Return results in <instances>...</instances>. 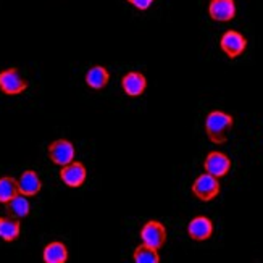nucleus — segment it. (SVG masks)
I'll use <instances>...</instances> for the list:
<instances>
[{
  "instance_id": "1",
  "label": "nucleus",
  "mask_w": 263,
  "mask_h": 263,
  "mask_svg": "<svg viewBox=\"0 0 263 263\" xmlns=\"http://www.w3.org/2000/svg\"><path fill=\"white\" fill-rule=\"evenodd\" d=\"M234 128V118L223 110H212L205 117V133L212 144H224Z\"/></svg>"
},
{
  "instance_id": "2",
  "label": "nucleus",
  "mask_w": 263,
  "mask_h": 263,
  "mask_svg": "<svg viewBox=\"0 0 263 263\" xmlns=\"http://www.w3.org/2000/svg\"><path fill=\"white\" fill-rule=\"evenodd\" d=\"M192 194L196 196L200 202H212L213 199H216L221 192V186H220V179L212 176L210 173H202L199 175L192 182Z\"/></svg>"
},
{
  "instance_id": "3",
  "label": "nucleus",
  "mask_w": 263,
  "mask_h": 263,
  "mask_svg": "<svg viewBox=\"0 0 263 263\" xmlns=\"http://www.w3.org/2000/svg\"><path fill=\"white\" fill-rule=\"evenodd\" d=\"M28 89V81L18 68H5L0 71V90L5 96H20Z\"/></svg>"
},
{
  "instance_id": "4",
  "label": "nucleus",
  "mask_w": 263,
  "mask_h": 263,
  "mask_svg": "<svg viewBox=\"0 0 263 263\" xmlns=\"http://www.w3.org/2000/svg\"><path fill=\"white\" fill-rule=\"evenodd\" d=\"M220 49L223 50V53L228 57V59L234 60L246 52L247 39L242 32H239L236 29H228L220 37Z\"/></svg>"
},
{
  "instance_id": "5",
  "label": "nucleus",
  "mask_w": 263,
  "mask_h": 263,
  "mask_svg": "<svg viewBox=\"0 0 263 263\" xmlns=\"http://www.w3.org/2000/svg\"><path fill=\"white\" fill-rule=\"evenodd\" d=\"M47 154H49V158H50V162L53 165L65 166V165H68V163L74 160L76 148H74L71 141H68V139H57V141L49 144Z\"/></svg>"
},
{
  "instance_id": "6",
  "label": "nucleus",
  "mask_w": 263,
  "mask_h": 263,
  "mask_svg": "<svg viewBox=\"0 0 263 263\" xmlns=\"http://www.w3.org/2000/svg\"><path fill=\"white\" fill-rule=\"evenodd\" d=\"M141 241L160 250L166 242V228L157 220H148L141 230Z\"/></svg>"
},
{
  "instance_id": "7",
  "label": "nucleus",
  "mask_w": 263,
  "mask_h": 263,
  "mask_svg": "<svg viewBox=\"0 0 263 263\" xmlns=\"http://www.w3.org/2000/svg\"><path fill=\"white\" fill-rule=\"evenodd\" d=\"M60 179L63 181V184L68 187H81L86 179H87V168L81 162H70L68 165L62 166L60 170Z\"/></svg>"
},
{
  "instance_id": "8",
  "label": "nucleus",
  "mask_w": 263,
  "mask_h": 263,
  "mask_svg": "<svg viewBox=\"0 0 263 263\" xmlns=\"http://www.w3.org/2000/svg\"><path fill=\"white\" fill-rule=\"evenodd\" d=\"M203 168L215 178H224L231 171V158L223 152L213 151L203 160Z\"/></svg>"
},
{
  "instance_id": "9",
  "label": "nucleus",
  "mask_w": 263,
  "mask_h": 263,
  "mask_svg": "<svg viewBox=\"0 0 263 263\" xmlns=\"http://www.w3.org/2000/svg\"><path fill=\"white\" fill-rule=\"evenodd\" d=\"M213 221L209 216H194V218L187 223V236L194 242H205L213 236Z\"/></svg>"
},
{
  "instance_id": "10",
  "label": "nucleus",
  "mask_w": 263,
  "mask_h": 263,
  "mask_svg": "<svg viewBox=\"0 0 263 263\" xmlns=\"http://www.w3.org/2000/svg\"><path fill=\"white\" fill-rule=\"evenodd\" d=\"M237 8L234 0H210L209 16L216 23H230L236 18Z\"/></svg>"
},
{
  "instance_id": "11",
  "label": "nucleus",
  "mask_w": 263,
  "mask_h": 263,
  "mask_svg": "<svg viewBox=\"0 0 263 263\" xmlns=\"http://www.w3.org/2000/svg\"><path fill=\"white\" fill-rule=\"evenodd\" d=\"M121 89L129 97H141L147 89V78L144 73L131 70L121 78Z\"/></svg>"
},
{
  "instance_id": "12",
  "label": "nucleus",
  "mask_w": 263,
  "mask_h": 263,
  "mask_svg": "<svg viewBox=\"0 0 263 263\" xmlns=\"http://www.w3.org/2000/svg\"><path fill=\"white\" fill-rule=\"evenodd\" d=\"M16 181H18L20 194H23V196H26V197H34L42 191L41 176L37 175V171H34V170H25Z\"/></svg>"
},
{
  "instance_id": "13",
  "label": "nucleus",
  "mask_w": 263,
  "mask_h": 263,
  "mask_svg": "<svg viewBox=\"0 0 263 263\" xmlns=\"http://www.w3.org/2000/svg\"><path fill=\"white\" fill-rule=\"evenodd\" d=\"M108 81H110V73L107 68L102 65L90 66L86 73V84L94 90L105 89L108 86Z\"/></svg>"
},
{
  "instance_id": "14",
  "label": "nucleus",
  "mask_w": 263,
  "mask_h": 263,
  "mask_svg": "<svg viewBox=\"0 0 263 263\" xmlns=\"http://www.w3.org/2000/svg\"><path fill=\"white\" fill-rule=\"evenodd\" d=\"M42 260L45 263H65L68 260V249L62 241H52L42 250Z\"/></svg>"
},
{
  "instance_id": "15",
  "label": "nucleus",
  "mask_w": 263,
  "mask_h": 263,
  "mask_svg": "<svg viewBox=\"0 0 263 263\" xmlns=\"http://www.w3.org/2000/svg\"><path fill=\"white\" fill-rule=\"evenodd\" d=\"M21 234V223L13 216L0 218V239L4 242H15Z\"/></svg>"
},
{
  "instance_id": "16",
  "label": "nucleus",
  "mask_w": 263,
  "mask_h": 263,
  "mask_svg": "<svg viewBox=\"0 0 263 263\" xmlns=\"http://www.w3.org/2000/svg\"><path fill=\"white\" fill-rule=\"evenodd\" d=\"M7 207V212L10 216H13V218H26L31 212V203L28 200L26 196H23V194H16V196L11 199L8 203H5Z\"/></svg>"
},
{
  "instance_id": "17",
  "label": "nucleus",
  "mask_w": 263,
  "mask_h": 263,
  "mask_svg": "<svg viewBox=\"0 0 263 263\" xmlns=\"http://www.w3.org/2000/svg\"><path fill=\"white\" fill-rule=\"evenodd\" d=\"M16 194H20V189H18V181L13 176L0 178V203L2 205L8 203Z\"/></svg>"
},
{
  "instance_id": "18",
  "label": "nucleus",
  "mask_w": 263,
  "mask_h": 263,
  "mask_svg": "<svg viewBox=\"0 0 263 263\" xmlns=\"http://www.w3.org/2000/svg\"><path fill=\"white\" fill-rule=\"evenodd\" d=\"M133 258H134L136 263H158L160 261L158 250L151 247V246L144 244V242L134 249Z\"/></svg>"
},
{
  "instance_id": "19",
  "label": "nucleus",
  "mask_w": 263,
  "mask_h": 263,
  "mask_svg": "<svg viewBox=\"0 0 263 263\" xmlns=\"http://www.w3.org/2000/svg\"><path fill=\"white\" fill-rule=\"evenodd\" d=\"M126 2L134 7L136 10H139V11H147L148 8H151L154 5L155 0H126Z\"/></svg>"
}]
</instances>
